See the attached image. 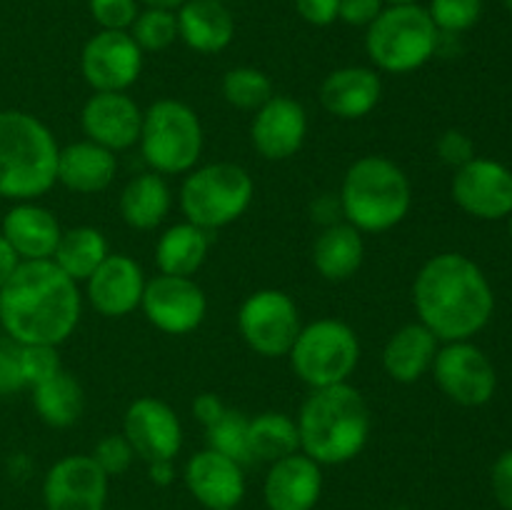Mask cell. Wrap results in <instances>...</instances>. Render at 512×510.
<instances>
[{"mask_svg": "<svg viewBox=\"0 0 512 510\" xmlns=\"http://www.w3.org/2000/svg\"><path fill=\"white\" fill-rule=\"evenodd\" d=\"M78 283L53 260H20L0 288V325L18 345H55L80 323Z\"/></svg>", "mask_w": 512, "mask_h": 510, "instance_id": "obj_1", "label": "cell"}, {"mask_svg": "<svg viewBox=\"0 0 512 510\" xmlns=\"http://www.w3.org/2000/svg\"><path fill=\"white\" fill-rule=\"evenodd\" d=\"M418 320L440 340H473L490 323L495 293L488 275L463 253L433 255L413 283Z\"/></svg>", "mask_w": 512, "mask_h": 510, "instance_id": "obj_2", "label": "cell"}, {"mask_svg": "<svg viewBox=\"0 0 512 510\" xmlns=\"http://www.w3.org/2000/svg\"><path fill=\"white\" fill-rule=\"evenodd\" d=\"M300 453L318 465H343L358 458L368 445L370 408L350 383L315 388L298 413Z\"/></svg>", "mask_w": 512, "mask_h": 510, "instance_id": "obj_3", "label": "cell"}, {"mask_svg": "<svg viewBox=\"0 0 512 510\" xmlns=\"http://www.w3.org/2000/svg\"><path fill=\"white\" fill-rule=\"evenodd\" d=\"M60 145L48 125L23 110H0V198L25 203L58 183Z\"/></svg>", "mask_w": 512, "mask_h": 510, "instance_id": "obj_4", "label": "cell"}, {"mask_svg": "<svg viewBox=\"0 0 512 510\" xmlns=\"http://www.w3.org/2000/svg\"><path fill=\"white\" fill-rule=\"evenodd\" d=\"M343 215L360 233H385L405 220L413 205V185L405 170L385 155H363L340 185Z\"/></svg>", "mask_w": 512, "mask_h": 510, "instance_id": "obj_5", "label": "cell"}, {"mask_svg": "<svg viewBox=\"0 0 512 510\" xmlns=\"http://www.w3.org/2000/svg\"><path fill=\"white\" fill-rule=\"evenodd\" d=\"M438 45L440 30L420 3L385 5L365 30L368 58L383 73L405 75L420 70L438 53Z\"/></svg>", "mask_w": 512, "mask_h": 510, "instance_id": "obj_6", "label": "cell"}, {"mask_svg": "<svg viewBox=\"0 0 512 510\" xmlns=\"http://www.w3.org/2000/svg\"><path fill=\"white\" fill-rule=\"evenodd\" d=\"M203 125L195 110L180 100H155L143 113L140 153L160 175H183L198 165L203 155Z\"/></svg>", "mask_w": 512, "mask_h": 510, "instance_id": "obj_7", "label": "cell"}, {"mask_svg": "<svg viewBox=\"0 0 512 510\" xmlns=\"http://www.w3.org/2000/svg\"><path fill=\"white\" fill-rule=\"evenodd\" d=\"M253 195L255 183L243 165L210 163L185 175L180 185V210L188 223L218 230L245 215Z\"/></svg>", "mask_w": 512, "mask_h": 510, "instance_id": "obj_8", "label": "cell"}, {"mask_svg": "<svg viewBox=\"0 0 512 510\" xmlns=\"http://www.w3.org/2000/svg\"><path fill=\"white\" fill-rule=\"evenodd\" d=\"M290 368L310 388L348 383L360 363V340L348 323L320 318L300 328L288 353Z\"/></svg>", "mask_w": 512, "mask_h": 510, "instance_id": "obj_9", "label": "cell"}, {"mask_svg": "<svg viewBox=\"0 0 512 510\" xmlns=\"http://www.w3.org/2000/svg\"><path fill=\"white\" fill-rule=\"evenodd\" d=\"M300 313L288 293L275 288L255 290L238 310V330L250 350L263 358H283L300 333Z\"/></svg>", "mask_w": 512, "mask_h": 510, "instance_id": "obj_10", "label": "cell"}, {"mask_svg": "<svg viewBox=\"0 0 512 510\" xmlns=\"http://www.w3.org/2000/svg\"><path fill=\"white\" fill-rule=\"evenodd\" d=\"M430 370L438 388L463 408H480L490 403L498 388L493 360L473 340H453L440 345Z\"/></svg>", "mask_w": 512, "mask_h": 510, "instance_id": "obj_11", "label": "cell"}, {"mask_svg": "<svg viewBox=\"0 0 512 510\" xmlns=\"http://www.w3.org/2000/svg\"><path fill=\"white\" fill-rule=\"evenodd\" d=\"M83 78L95 93H125L143 70V50L128 30H98L80 53Z\"/></svg>", "mask_w": 512, "mask_h": 510, "instance_id": "obj_12", "label": "cell"}, {"mask_svg": "<svg viewBox=\"0 0 512 510\" xmlns=\"http://www.w3.org/2000/svg\"><path fill=\"white\" fill-rule=\"evenodd\" d=\"M140 308L160 333L188 335L203 325L208 298L193 278L160 273L145 283Z\"/></svg>", "mask_w": 512, "mask_h": 510, "instance_id": "obj_13", "label": "cell"}, {"mask_svg": "<svg viewBox=\"0 0 512 510\" xmlns=\"http://www.w3.org/2000/svg\"><path fill=\"white\" fill-rule=\"evenodd\" d=\"M453 200L478 220H505L512 213V170L493 158H478L455 170Z\"/></svg>", "mask_w": 512, "mask_h": 510, "instance_id": "obj_14", "label": "cell"}, {"mask_svg": "<svg viewBox=\"0 0 512 510\" xmlns=\"http://www.w3.org/2000/svg\"><path fill=\"white\" fill-rule=\"evenodd\" d=\"M123 435L133 445L135 455L145 463L175 460L183 448V425L175 410L158 398L133 400L125 410Z\"/></svg>", "mask_w": 512, "mask_h": 510, "instance_id": "obj_15", "label": "cell"}, {"mask_svg": "<svg viewBox=\"0 0 512 510\" xmlns=\"http://www.w3.org/2000/svg\"><path fill=\"white\" fill-rule=\"evenodd\" d=\"M45 510H105L108 475L93 455H65L43 483Z\"/></svg>", "mask_w": 512, "mask_h": 510, "instance_id": "obj_16", "label": "cell"}, {"mask_svg": "<svg viewBox=\"0 0 512 510\" xmlns=\"http://www.w3.org/2000/svg\"><path fill=\"white\" fill-rule=\"evenodd\" d=\"M80 125L88 140L120 153L140 140L143 110L125 93H93L85 100Z\"/></svg>", "mask_w": 512, "mask_h": 510, "instance_id": "obj_17", "label": "cell"}, {"mask_svg": "<svg viewBox=\"0 0 512 510\" xmlns=\"http://www.w3.org/2000/svg\"><path fill=\"white\" fill-rule=\"evenodd\" d=\"M305 135H308V113L298 100L273 95L263 108L255 110L250 140L265 160L293 158L303 148Z\"/></svg>", "mask_w": 512, "mask_h": 510, "instance_id": "obj_18", "label": "cell"}, {"mask_svg": "<svg viewBox=\"0 0 512 510\" xmlns=\"http://www.w3.org/2000/svg\"><path fill=\"white\" fill-rule=\"evenodd\" d=\"M145 283L143 268L125 253H110L85 280L90 305L103 318H125L140 308Z\"/></svg>", "mask_w": 512, "mask_h": 510, "instance_id": "obj_19", "label": "cell"}, {"mask_svg": "<svg viewBox=\"0 0 512 510\" xmlns=\"http://www.w3.org/2000/svg\"><path fill=\"white\" fill-rule=\"evenodd\" d=\"M185 485L208 510L235 508L245 495L243 465L218 450L205 448L185 465Z\"/></svg>", "mask_w": 512, "mask_h": 510, "instance_id": "obj_20", "label": "cell"}, {"mask_svg": "<svg viewBox=\"0 0 512 510\" xmlns=\"http://www.w3.org/2000/svg\"><path fill=\"white\" fill-rule=\"evenodd\" d=\"M323 493V470L305 453L270 463L263 498L268 510H313Z\"/></svg>", "mask_w": 512, "mask_h": 510, "instance_id": "obj_21", "label": "cell"}, {"mask_svg": "<svg viewBox=\"0 0 512 510\" xmlns=\"http://www.w3.org/2000/svg\"><path fill=\"white\" fill-rule=\"evenodd\" d=\"M0 235L13 248L18 260H50L58 248L63 228L48 208L25 200L15 203L5 213Z\"/></svg>", "mask_w": 512, "mask_h": 510, "instance_id": "obj_22", "label": "cell"}, {"mask_svg": "<svg viewBox=\"0 0 512 510\" xmlns=\"http://www.w3.org/2000/svg\"><path fill=\"white\" fill-rule=\"evenodd\" d=\"M383 95V80L378 70L365 65L338 68L320 85V103L340 120H360L373 113Z\"/></svg>", "mask_w": 512, "mask_h": 510, "instance_id": "obj_23", "label": "cell"}, {"mask_svg": "<svg viewBox=\"0 0 512 510\" xmlns=\"http://www.w3.org/2000/svg\"><path fill=\"white\" fill-rule=\"evenodd\" d=\"M178 38L203 55L220 53L235 38V18L225 3L185 0L178 10Z\"/></svg>", "mask_w": 512, "mask_h": 510, "instance_id": "obj_24", "label": "cell"}, {"mask_svg": "<svg viewBox=\"0 0 512 510\" xmlns=\"http://www.w3.org/2000/svg\"><path fill=\"white\" fill-rule=\"evenodd\" d=\"M118 173V155L93 140H80L60 148L58 183L80 195H93L108 188Z\"/></svg>", "mask_w": 512, "mask_h": 510, "instance_id": "obj_25", "label": "cell"}, {"mask_svg": "<svg viewBox=\"0 0 512 510\" xmlns=\"http://www.w3.org/2000/svg\"><path fill=\"white\" fill-rule=\"evenodd\" d=\"M440 340L423 323H408L395 330L383 348V368L395 383H418L433 368Z\"/></svg>", "mask_w": 512, "mask_h": 510, "instance_id": "obj_26", "label": "cell"}, {"mask_svg": "<svg viewBox=\"0 0 512 510\" xmlns=\"http://www.w3.org/2000/svg\"><path fill=\"white\" fill-rule=\"evenodd\" d=\"M365 258L363 233L350 223H333L315 238L313 265L330 283L350 280Z\"/></svg>", "mask_w": 512, "mask_h": 510, "instance_id": "obj_27", "label": "cell"}, {"mask_svg": "<svg viewBox=\"0 0 512 510\" xmlns=\"http://www.w3.org/2000/svg\"><path fill=\"white\" fill-rule=\"evenodd\" d=\"M173 195L160 173H140L123 188L118 200L120 218L135 230H153L168 218Z\"/></svg>", "mask_w": 512, "mask_h": 510, "instance_id": "obj_28", "label": "cell"}, {"mask_svg": "<svg viewBox=\"0 0 512 510\" xmlns=\"http://www.w3.org/2000/svg\"><path fill=\"white\" fill-rule=\"evenodd\" d=\"M208 230L193 223H178L165 230L155 243V265L163 275L193 278L208 258Z\"/></svg>", "mask_w": 512, "mask_h": 510, "instance_id": "obj_29", "label": "cell"}, {"mask_svg": "<svg viewBox=\"0 0 512 510\" xmlns=\"http://www.w3.org/2000/svg\"><path fill=\"white\" fill-rule=\"evenodd\" d=\"M108 255L110 250L105 235L98 228H90V225H78V228L63 230L58 248H55L50 260L68 278L80 283V280H88Z\"/></svg>", "mask_w": 512, "mask_h": 510, "instance_id": "obj_30", "label": "cell"}, {"mask_svg": "<svg viewBox=\"0 0 512 510\" xmlns=\"http://www.w3.org/2000/svg\"><path fill=\"white\" fill-rule=\"evenodd\" d=\"M35 413L50 428H70L78 423L85 408V395L78 380L65 370L55 373L53 378L43 380L33 388Z\"/></svg>", "mask_w": 512, "mask_h": 510, "instance_id": "obj_31", "label": "cell"}, {"mask_svg": "<svg viewBox=\"0 0 512 510\" xmlns=\"http://www.w3.org/2000/svg\"><path fill=\"white\" fill-rule=\"evenodd\" d=\"M248 448L250 458L263 463L288 458L300 450L298 423L290 415L275 410L255 415L248 420Z\"/></svg>", "mask_w": 512, "mask_h": 510, "instance_id": "obj_32", "label": "cell"}, {"mask_svg": "<svg viewBox=\"0 0 512 510\" xmlns=\"http://www.w3.org/2000/svg\"><path fill=\"white\" fill-rule=\"evenodd\" d=\"M273 83L268 75L250 65H240V68L228 70L223 75V98L228 100L233 108L240 110H258L273 98Z\"/></svg>", "mask_w": 512, "mask_h": 510, "instance_id": "obj_33", "label": "cell"}, {"mask_svg": "<svg viewBox=\"0 0 512 510\" xmlns=\"http://www.w3.org/2000/svg\"><path fill=\"white\" fill-rule=\"evenodd\" d=\"M248 420L238 410H225L213 425L205 428V438H208V448L218 450V453L228 455L230 460L240 465L253 463L248 448Z\"/></svg>", "mask_w": 512, "mask_h": 510, "instance_id": "obj_34", "label": "cell"}, {"mask_svg": "<svg viewBox=\"0 0 512 510\" xmlns=\"http://www.w3.org/2000/svg\"><path fill=\"white\" fill-rule=\"evenodd\" d=\"M143 53H160L178 40V13L163 8L140 10L128 30Z\"/></svg>", "mask_w": 512, "mask_h": 510, "instance_id": "obj_35", "label": "cell"}, {"mask_svg": "<svg viewBox=\"0 0 512 510\" xmlns=\"http://www.w3.org/2000/svg\"><path fill=\"white\" fill-rule=\"evenodd\" d=\"M428 13L440 35H460L483 15V0H430Z\"/></svg>", "mask_w": 512, "mask_h": 510, "instance_id": "obj_36", "label": "cell"}, {"mask_svg": "<svg viewBox=\"0 0 512 510\" xmlns=\"http://www.w3.org/2000/svg\"><path fill=\"white\" fill-rule=\"evenodd\" d=\"M18 363L23 383L30 388L63 370L55 345H18Z\"/></svg>", "mask_w": 512, "mask_h": 510, "instance_id": "obj_37", "label": "cell"}, {"mask_svg": "<svg viewBox=\"0 0 512 510\" xmlns=\"http://www.w3.org/2000/svg\"><path fill=\"white\" fill-rule=\"evenodd\" d=\"M133 458H135V450L123 433L105 435L93 450V460L103 468V473L108 475V478H113V475H123L125 470L133 465Z\"/></svg>", "mask_w": 512, "mask_h": 510, "instance_id": "obj_38", "label": "cell"}, {"mask_svg": "<svg viewBox=\"0 0 512 510\" xmlns=\"http://www.w3.org/2000/svg\"><path fill=\"white\" fill-rule=\"evenodd\" d=\"M88 8L100 30H130L140 13L138 0H88Z\"/></svg>", "mask_w": 512, "mask_h": 510, "instance_id": "obj_39", "label": "cell"}, {"mask_svg": "<svg viewBox=\"0 0 512 510\" xmlns=\"http://www.w3.org/2000/svg\"><path fill=\"white\" fill-rule=\"evenodd\" d=\"M435 150H438V158L455 170L463 168L465 163L475 158L473 140L463 130H445L438 143H435Z\"/></svg>", "mask_w": 512, "mask_h": 510, "instance_id": "obj_40", "label": "cell"}, {"mask_svg": "<svg viewBox=\"0 0 512 510\" xmlns=\"http://www.w3.org/2000/svg\"><path fill=\"white\" fill-rule=\"evenodd\" d=\"M20 388H25V383L20 375L18 343L5 338L0 340V395H10Z\"/></svg>", "mask_w": 512, "mask_h": 510, "instance_id": "obj_41", "label": "cell"}, {"mask_svg": "<svg viewBox=\"0 0 512 510\" xmlns=\"http://www.w3.org/2000/svg\"><path fill=\"white\" fill-rule=\"evenodd\" d=\"M383 8V0H340L338 20L353 25V28H368L383 13Z\"/></svg>", "mask_w": 512, "mask_h": 510, "instance_id": "obj_42", "label": "cell"}, {"mask_svg": "<svg viewBox=\"0 0 512 510\" xmlns=\"http://www.w3.org/2000/svg\"><path fill=\"white\" fill-rule=\"evenodd\" d=\"M490 485L500 508L512 510V448L498 455L490 470Z\"/></svg>", "mask_w": 512, "mask_h": 510, "instance_id": "obj_43", "label": "cell"}, {"mask_svg": "<svg viewBox=\"0 0 512 510\" xmlns=\"http://www.w3.org/2000/svg\"><path fill=\"white\" fill-rule=\"evenodd\" d=\"M295 10L305 23L315 28H328L338 20L340 0H295Z\"/></svg>", "mask_w": 512, "mask_h": 510, "instance_id": "obj_44", "label": "cell"}, {"mask_svg": "<svg viewBox=\"0 0 512 510\" xmlns=\"http://www.w3.org/2000/svg\"><path fill=\"white\" fill-rule=\"evenodd\" d=\"M225 403L223 400L218 398V395H213V393H203V395H198V398L193 400V413H195V418L200 420V423L205 425V428H208V425H213L215 420L220 418V415L225 413Z\"/></svg>", "mask_w": 512, "mask_h": 510, "instance_id": "obj_45", "label": "cell"}, {"mask_svg": "<svg viewBox=\"0 0 512 510\" xmlns=\"http://www.w3.org/2000/svg\"><path fill=\"white\" fill-rule=\"evenodd\" d=\"M18 255L13 253V248H10L8 243H5V238L0 235V288L5 285V280L13 275V270L18 268Z\"/></svg>", "mask_w": 512, "mask_h": 510, "instance_id": "obj_46", "label": "cell"}, {"mask_svg": "<svg viewBox=\"0 0 512 510\" xmlns=\"http://www.w3.org/2000/svg\"><path fill=\"white\" fill-rule=\"evenodd\" d=\"M148 475L155 485H170L173 483V460L148 463Z\"/></svg>", "mask_w": 512, "mask_h": 510, "instance_id": "obj_47", "label": "cell"}, {"mask_svg": "<svg viewBox=\"0 0 512 510\" xmlns=\"http://www.w3.org/2000/svg\"><path fill=\"white\" fill-rule=\"evenodd\" d=\"M145 8H163V10H178L185 0H138Z\"/></svg>", "mask_w": 512, "mask_h": 510, "instance_id": "obj_48", "label": "cell"}, {"mask_svg": "<svg viewBox=\"0 0 512 510\" xmlns=\"http://www.w3.org/2000/svg\"><path fill=\"white\" fill-rule=\"evenodd\" d=\"M385 5H413V3H420V0H383Z\"/></svg>", "mask_w": 512, "mask_h": 510, "instance_id": "obj_49", "label": "cell"}, {"mask_svg": "<svg viewBox=\"0 0 512 510\" xmlns=\"http://www.w3.org/2000/svg\"><path fill=\"white\" fill-rule=\"evenodd\" d=\"M508 230H510V240H512V213L508 215Z\"/></svg>", "mask_w": 512, "mask_h": 510, "instance_id": "obj_50", "label": "cell"}, {"mask_svg": "<svg viewBox=\"0 0 512 510\" xmlns=\"http://www.w3.org/2000/svg\"><path fill=\"white\" fill-rule=\"evenodd\" d=\"M503 3H505V8H508L510 13H512V0H503Z\"/></svg>", "mask_w": 512, "mask_h": 510, "instance_id": "obj_51", "label": "cell"}, {"mask_svg": "<svg viewBox=\"0 0 512 510\" xmlns=\"http://www.w3.org/2000/svg\"><path fill=\"white\" fill-rule=\"evenodd\" d=\"M215 510H235V508H215Z\"/></svg>", "mask_w": 512, "mask_h": 510, "instance_id": "obj_52", "label": "cell"}, {"mask_svg": "<svg viewBox=\"0 0 512 510\" xmlns=\"http://www.w3.org/2000/svg\"><path fill=\"white\" fill-rule=\"evenodd\" d=\"M215 3H225V0H215Z\"/></svg>", "mask_w": 512, "mask_h": 510, "instance_id": "obj_53", "label": "cell"}]
</instances>
